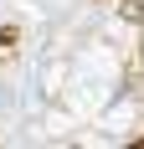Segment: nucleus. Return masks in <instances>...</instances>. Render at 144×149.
<instances>
[]
</instances>
